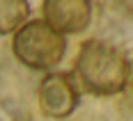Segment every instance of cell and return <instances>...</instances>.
Masks as SVG:
<instances>
[{
  "label": "cell",
  "instance_id": "cell-2",
  "mask_svg": "<svg viewBox=\"0 0 133 121\" xmlns=\"http://www.w3.org/2000/svg\"><path fill=\"white\" fill-rule=\"evenodd\" d=\"M14 55L25 66L46 71L62 62L66 53V39L55 32L46 21H28L14 32Z\"/></svg>",
  "mask_w": 133,
  "mask_h": 121
},
{
  "label": "cell",
  "instance_id": "cell-1",
  "mask_svg": "<svg viewBox=\"0 0 133 121\" xmlns=\"http://www.w3.org/2000/svg\"><path fill=\"white\" fill-rule=\"evenodd\" d=\"M76 73L85 92L94 96H112L124 92L131 64L122 48L103 39H90L80 46Z\"/></svg>",
  "mask_w": 133,
  "mask_h": 121
},
{
  "label": "cell",
  "instance_id": "cell-3",
  "mask_svg": "<svg viewBox=\"0 0 133 121\" xmlns=\"http://www.w3.org/2000/svg\"><path fill=\"white\" fill-rule=\"evenodd\" d=\"M78 89L66 73H48L39 85V110L48 119H66L78 108Z\"/></svg>",
  "mask_w": 133,
  "mask_h": 121
},
{
  "label": "cell",
  "instance_id": "cell-4",
  "mask_svg": "<svg viewBox=\"0 0 133 121\" xmlns=\"http://www.w3.org/2000/svg\"><path fill=\"white\" fill-rule=\"evenodd\" d=\"M41 12L48 25L55 32L76 34L83 32L92 21V2L90 0H46L41 5Z\"/></svg>",
  "mask_w": 133,
  "mask_h": 121
},
{
  "label": "cell",
  "instance_id": "cell-5",
  "mask_svg": "<svg viewBox=\"0 0 133 121\" xmlns=\"http://www.w3.org/2000/svg\"><path fill=\"white\" fill-rule=\"evenodd\" d=\"M30 5L25 0H0V34H12L28 23Z\"/></svg>",
  "mask_w": 133,
  "mask_h": 121
}]
</instances>
